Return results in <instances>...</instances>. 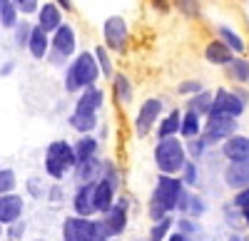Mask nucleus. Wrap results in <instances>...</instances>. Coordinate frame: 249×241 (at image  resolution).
Segmentation results:
<instances>
[{
  "instance_id": "f257e3e1",
  "label": "nucleus",
  "mask_w": 249,
  "mask_h": 241,
  "mask_svg": "<svg viewBox=\"0 0 249 241\" xmlns=\"http://www.w3.org/2000/svg\"><path fill=\"white\" fill-rule=\"evenodd\" d=\"M97 80H100V67L95 63V55L90 50H77V55L70 57L65 65L62 87L68 95H77L90 85H97Z\"/></svg>"
},
{
  "instance_id": "f03ea898",
  "label": "nucleus",
  "mask_w": 249,
  "mask_h": 241,
  "mask_svg": "<svg viewBox=\"0 0 249 241\" xmlns=\"http://www.w3.org/2000/svg\"><path fill=\"white\" fill-rule=\"evenodd\" d=\"M75 167V152H72V142L68 139H53L45 149V159H43V169L53 182H62L70 169Z\"/></svg>"
},
{
  "instance_id": "7ed1b4c3",
  "label": "nucleus",
  "mask_w": 249,
  "mask_h": 241,
  "mask_svg": "<svg viewBox=\"0 0 249 241\" xmlns=\"http://www.w3.org/2000/svg\"><path fill=\"white\" fill-rule=\"evenodd\" d=\"M77 55V30L70 23H62L55 32H50V50L45 63L53 67H65L68 60Z\"/></svg>"
},
{
  "instance_id": "20e7f679",
  "label": "nucleus",
  "mask_w": 249,
  "mask_h": 241,
  "mask_svg": "<svg viewBox=\"0 0 249 241\" xmlns=\"http://www.w3.org/2000/svg\"><path fill=\"white\" fill-rule=\"evenodd\" d=\"M187 162V152L184 142L179 137H167V139H157L155 145V167L160 174H172L177 177Z\"/></svg>"
},
{
  "instance_id": "39448f33",
  "label": "nucleus",
  "mask_w": 249,
  "mask_h": 241,
  "mask_svg": "<svg viewBox=\"0 0 249 241\" xmlns=\"http://www.w3.org/2000/svg\"><path fill=\"white\" fill-rule=\"evenodd\" d=\"M184 192V184L179 177H172V174H160L157 182H155V189H152V196L150 202L160 204L167 214H172L177 209V202Z\"/></svg>"
},
{
  "instance_id": "423d86ee",
  "label": "nucleus",
  "mask_w": 249,
  "mask_h": 241,
  "mask_svg": "<svg viewBox=\"0 0 249 241\" xmlns=\"http://www.w3.org/2000/svg\"><path fill=\"white\" fill-rule=\"evenodd\" d=\"M239 129V119L227 117V114H207L202 122V139L207 142V147L222 145L227 137L237 134Z\"/></svg>"
},
{
  "instance_id": "0eeeda50",
  "label": "nucleus",
  "mask_w": 249,
  "mask_h": 241,
  "mask_svg": "<svg viewBox=\"0 0 249 241\" xmlns=\"http://www.w3.org/2000/svg\"><path fill=\"white\" fill-rule=\"evenodd\" d=\"M130 43V28L122 15H110L102 23V45L110 52H124Z\"/></svg>"
},
{
  "instance_id": "6e6552de",
  "label": "nucleus",
  "mask_w": 249,
  "mask_h": 241,
  "mask_svg": "<svg viewBox=\"0 0 249 241\" xmlns=\"http://www.w3.org/2000/svg\"><path fill=\"white\" fill-rule=\"evenodd\" d=\"M127 216H130V199L127 196H115L112 207L100 216L102 229L110 239H120L127 229Z\"/></svg>"
},
{
  "instance_id": "1a4fd4ad",
  "label": "nucleus",
  "mask_w": 249,
  "mask_h": 241,
  "mask_svg": "<svg viewBox=\"0 0 249 241\" xmlns=\"http://www.w3.org/2000/svg\"><path fill=\"white\" fill-rule=\"evenodd\" d=\"M162 112H164V102H162V99H160V97H147V99L140 105L137 114H135V134H137L140 139L147 137V134L155 129V125L160 122Z\"/></svg>"
},
{
  "instance_id": "9d476101",
  "label": "nucleus",
  "mask_w": 249,
  "mask_h": 241,
  "mask_svg": "<svg viewBox=\"0 0 249 241\" xmlns=\"http://www.w3.org/2000/svg\"><path fill=\"white\" fill-rule=\"evenodd\" d=\"M244 112H247V105L242 102V99H239L232 90H227V87H217V90H214L210 114H227V117L239 119Z\"/></svg>"
},
{
  "instance_id": "9b49d317",
  "label": "nucleus",
  "mask_w": 249,
  "mask_h": 241,
  "mask_svg": "<svg viewBox=\"0 0 249 241\" xmlns=\"http://www.w3.org/2000/svg\"><path fill=\"white\" fill-rule=\"evenodd\" d=\"M92 236H95V219L75 214L62 219V241H92Z\"/></svg>"
},
{
  "instance_id": "f8f14e48",
  "label": "nucleus",
  "mask_w": 249,
  "mask_h": 241,
  "mask_svg": "<svg viewBox=\"0 0 249 241\" xmlns=\"http://www.w3.org/2000/svg\"><path fill=\"white\" fill-rule=\"evenodd\" d=\"M33 17H35V25H37L40 30H45L48 35L55 32L62 23H65V13H62V10L53 3V0L40 3V8H37V13H35Z\"/></svg>"
},
{
  "instance_id": "ddd939ff",
  "label": "nucleus",
  "mask_w": 249,
  "mask_h": 241,
  "mask_svg": "<svg viewBox=\"0 0 249 241\" xmlns=\"http://www.w3.org/2000/svg\"><path fill=\"white\" fill-rule=\"evenodd\" d=\"M92 192H95V182H85V184H77L72 196H70V207L75 216H95V207H92Z\"/></svg>"
},
{
  "instance_id": "4468645a",
  "label": "nucleus",
  "mask_w": 249,
  "mask_h": 241,
  "mask_svg": "<svg viewBox=\"0 0 249 241\" xmlns=\"http://www.w3.org/2000/svg\"><path fill=\"white\" fill-rule=\"evenodd\" d=\"M23 214H25V199L18 192L0 194V224L8 226L18 219H23Z\"/></svg>"
},
{
  "instance_id": "2eb2a0df",
  "label": "nucleus",
  "mask_w": 249,
  "mask_h": 241,
  "mask_svg": "<svg viewBox=\"0 0 249 241\" xmlns=\"http://www.w3.org/2000/svg\"><path fill=\"white\" fill-rule=\"evenodd\" d=\"M219 152L227 162H247L249 159V137L247 134H232L219 145Z\"/></svg>"
},
{
  "instance_id": "dca6fc26",
  "label": "nucleus",
  "mask_w": 249,
  "mask_h": 241,
  "mask_svg": "<svg viewBox=\"0 0 249 241\" xmlns=\"http://www.w3.org/2000/svg\"><path fill=\"white\" fill-rule=\"evenodd\" d=\"M222 179H224V187L232 189V192L249 187V159L247 162H227Z\"/></svg>"
},
{
  "instance_id": "f3484780",
  "label": "nucleus",
  "mask_w": 249,
  "mask_h": 241,
  "mask_svg": "<svg viewBox=\"0 0 249 241\" xmlns=\"http://www.w3.org/2000/svg\"><path fill=\"white\" fill-rule=\"evenodd\" d=\"M105 107V90L97 87V85H90L82 92H77V99H75V107L72 110H80V112H100Z\"/></svg>"
},
{
  "instance_id": "a211bd4d",
  "label": "nucleus",
  "mask_w": 249,
  "mask_h": 241,
  "mask_svg": "<svg viewBox=\"0 0 249 241\" xmlns=\"http://www.w3.org/2000/svg\"><path fill=\"white\" fill-rule=\"evenodd\" d=\"M48 50H50V35L45 30H40L35 23H33V30H30V37H28V45H25V52L40 63V60L48 57Z\"/></svg>"
},
{
  "instance_id": "6ab92c4d",
  "label": "nucleus",
  "mask_w": 249,
  "mask_h": 241,
  "mask_svg": "<svg viewBox=\"0 0 249 241\" xmlns=\"http://www.w3.org/2000/svg\"><path fill=\"white\" fill-rule=\"evenodd\" d=\"M100 172H102V159L100 157H92V159H85V162H75V167L70 169L75 184H85V182H97L100 179Z\"/></svg>"
},
{
  "instance_id": "aec40b11",
  "label": "nucleus",
  "mask_w": 249,
  "mask_h": 241,
  "mask_svg": "<svg viewBox=\"0 0 249 241\" xmlns=\"http://www.w3.org/2000/svg\"><path fill=\"white\" fill-rule=\"evenodd\" d=\"M68 127L75 129L77 134H92L97 127H100V117L95 112H80V110H72L68 114Z\"/></svg>"
},
{
  "instance_id": "412c9836",
  "label": "nucleus",
  "mask_w": 249,
  "mask_h": 241,
  "mask_svg": "<svg viewBox=\"0 0 249 241\" xmlns=\"http://www.w3.org/2000/svg\"><path fill=\"white\" fill-rule=\"evenodd\" d=\"M115 196H117V189L110 187L105 179H97V182H95V192H92V207H95V214H105V211L112 207Z\"/></svg>"
},
{
  "instance_id": "4be33fe9",
  "label": "nucleus",
  "mask_w": 249,
  "mask_h": 241,
  "mask_svg": "<svg viewBox=\"0 0 249 241\" xmlns=\"http://www.w3.org/2000/svg\"><path fill=\"white\" fill-rule=\"evenodd\" d=\"M72 152H75V162H85V159L100 157V139L95 134H80L72 142Z\"/></svg>"
},
{
  "instance_id": "5701e85b",
  "label": "nucleus",
  "mask_w": 249,
  "mask_h": 241,
  "mask_svg": "<svg viewBox=\"0 0 249 241\" xmlns=\"http://www.w3.org/2000/svg\"><path fill=\"white\" fill-rule=\"evenodd\" d=\"M110 82H112V95L120 105H132V99H135V85H132V80L124 75V72H115L110 77Z\"/></svg>"
},
{
  "instance_id": "b1692460",
  "label": "nucleus",
  "mask_w": 249,
  "mask_h": 241,
  "mask_svg": "<svg viewBox=\"0 0 249 241\" xmlns=\"http://www.w3.org/2000/svg\"><path fill=\"white\" fill-rule=\"evenodd\" d=\"M234 57V52L227 48L222 40H210V43H207V48H204V60L210 65H214V67H224L227 63H230V60Z\"/></svg>"
},
{
  "instance_id": "393cba45",
  "label": "nucleus",
  "mask_w": 249,
  "mask_h": 241,
  "mask_svg": "<svg viewBox=\"0 0 249 241\" xmlns=\"http://www.w3.org/2000/svg\"><path fill=\"white\" fill-rule=\"evenodd\" d=\"M224 75L230 77L234 85H249V57L234 55L230 63L224 65Z\"/></svg>"
},
{
  "instance_id": "a878e982",
  "label": "nucleus",
  "mask_w": 249,
  "mask_h": 241,
  "mask_svg": "<svg viewBox=\"0 0 249 241\" xmlns=\"http://www.w3.org/2000/svg\"><path fill=\"white\" fill-rule=\"evenodd\" d=\"M179 119H182V110H172L167 114H162L160 117V122L155 125V134L157 139H167V137H177L179 132Z\"/></svg>"
},
{
  "instance_id": "bb28decb",
  "label": "nucleus",
  "mask_w": 249,
  "mask_h": 241,
  "mask_svg": "<svg viewBox=\"0 0 249 241\" xmlns=\"http://www.w3.org/2000/svg\"><path fill=\"white\" fill-rule=\"evenodd\" d=\"M217 40H222V43L230 48L234 55H244L247 52V43L244 37L232 28V25H217Z\"/></svg>"
},
{
  "instance_id": "cd10ccee",
  "label": "nucleus",
  "mask_w": 249,
  "mask_h": 241,
  "mask_svg": "<svg viewBox=\"0 0 249 241\" xmlns=\"http://www.w3.org/2000/svg\"><path fill=\"white\" fill-rule=\"evenodd\" d=\"M202 134V117L190 112V110H184L182 112V119H179V132L177 137L179 139H192V137H199Z\"/></svg>"
},
{
  "instance_id": "c85d7f7f",
  "label": "nucleus",
  "mask_w": 249,
  "mask_h": 241,
  "mask_svg": "<svg viewBox=\"0 0 249 241\" xmlns=\"http://www.w3.org/2000/svg\"><path fill=\"white\" fill-rule=\"evenodd\" d=\"M212 95H214L212 90H199L197 95L187 97V110L204 119L207 114H210V107H212Z\"/></svg>"
},
{
  "instance_id": "c756f323",
  "label": "nucleus",
  "mask_w": 249,
  "mask_h": 241,
  "mask_svg": "<svg viewBox=\"0 0 249 241\" xmlns=\"http://www.w3.org/2000/svg\"><path fill=\"white\" fill-rule=\"evenodd\" d=\"M92 55H95V63H97V67H100V77H112L115 75V67H112V52L105 48V45H95V50H92Z\"/></svg>"
},
{
  "instance_id": "7c9ffc66",
  "label": "nucleus",
  "mask_w": 249,
  "mask_h": 241,
  "mask_svg": "<svg viewBox=\"0 0 249 241\" xmlns=\"http://www.w3.org/2000/svg\"><path fill=\"white\" fill-rule=\"evenodd\" d=\"M30 30H33V20H30V17H20L18 25L10 30V32H13V45H15L18 50H25L28 37H30Z\"/></svg>"
},
{
  "instance_id": "2f4dec72",
  "label": "nucleus",
  "mask_w": 249,
  "mask_h": 241,
  "mask_svg": "<svg viewBox=\"0 0 249 241\" xmlns=\"http://www.w3.org/2000/svg\"><path fill=\"white\" fill-rule=\"evenodd\" d=\"M177 177L182 179L184 189H195V187L199 184V164H197V162H192V159H187L184 167H182V172H179Z\"/></svg>"
},
{
  "instance_id": "473e14b6",
  "label": "nucleus",
  "mask_w": 249,
  "mask_h": 241,
  "mask_svg": "<svg viewBox=\"0 0 249 241\" xmlns=\"http://www.w3.org/2000/svg\"><path fill=\"white\" fill-rule=\"evenodd\" d=\"M184 152H187V159H192V162H199V159L210 152V147H207V142L199 137H192V139H184Z\"/></svg>"
},
{
  "instance_id": "72a5a7b5",
  "label": "nucleus",
  "mask_w": 249,
  "mask_h": 241,
  "mask_svg": "<svg viewBox=\"0 0 249 241\" xmlns=\"http://www.w3.org/2000/svg\"><path fill=\"white\" fill-rule=\"evenodd\" d=\"M18 20H20V13H18V8L13 5V0H5V3H3V8H0V28L10 32V30L18 25Z\"/></svg>"
},
{
  "instance_id": "f704fd0d",
  "label": "nucleus",
  "mask_w": 249,
  "mask_h": 241,
  "mask_svg": "<svg viewBox=\"0 0 249 241\" xmlns=\"http://www.w3.org/2000/svg\"><path fill=\"white\" fill-rule=\"evenodd\" d=\"M172 216L167 214L164 219H160V222H152V229H150V234H147V241H164L170 236V231H172Z\"/></svg>"
},
{
  "instance_id": "c9c22d12",
  "label": "nucleus",
  "mask_w": 249,
  "mask_h": 241,
  "mask_svg": "<svg viewBox=\"0 0 249 241\" xmlns=\"http://www.w3.org/2000/svg\"><path fill=\"white\" fill-rule=\"evenodd\" d=\"M18 189V174L13 167H0V194H10Z\"/></svg>"
},
{
  "instance_id": "e433bc0d",
  "label": "nucleus",
  "mask_w": 249,
  "mask_h": 241,
  "mask_svg": "<svg viewBox=\"0 0 249 241\" xmlns=\"http://www.w3.org/2000/svg\"><path fill=\"white\" fill-rule=\"evenodd\" d=\"M204 214H207V202H204V196L190 192V202H187V214H184V216L199 219V216H204Z\"/></svg>"
},
{
  "instance_id": "4c0bfd02",
  "label": "nucleus",
  "mask_w": 249,
  "mask_h": 241,
  "mask_svg": "<svg viewBox=\"0 0 249 241\" xmlns=\"http://www.w3.org/2000/svg\"><path fill=\"white\" fill-rule=\"evenodd\" d=\"M100 179H105V182L115 189H120V172H117V164L110 162V159H105L102 162V172H100Z\"/></svg>"
},
{
  "instance_id": "58836bf2",
  "label": "nucleus",
  "mask_w": 249,
  "mask_h": 241,
  "mask_svg": "<svg viewBox=\"0 0 249 241\" xmlns=\"http://www.w3.org/2000/svg\"><path fill=\"white\" fill-rule=\"evenodd\" d=\"M172 3L184 17H199V13H202L199 0H172Z\"/></svg>"
},
{
  "instance_id": "ea45409f",
  "label": "nucleus",
  "mask_w": 249,
  "mask_h": 241,
  "mask_svg": "<svg viewBox=\"0 0 249 241\" xmlns=\"http://www.w3.org/2000/svg\"><path fill=\"white\" fill-rule=\"evenodd\" d=\"M40 3H43V0H13V5L18 8L20 17H33L37 13Z\"/></svg>"
},
{
  "instance_id": "a19ab883",
  "label": "nucleus",
  "mask_w": 249,
  "mask_h": 241,
  "mask_svg": "<svg viewBox=\"0 0 249 241\" xmlns=\"http://www.w3.org/2000/svg\"><path fill=\"white\" fill-rule=\"evenodd\" d=\"M25 231H28V224L23 222V219H18V222H13V224H8V226H5L3 236H8L10 241H20V239L25 236Z\"/></svg>"
},
{
  "instance_id": "79ce46f5",
  "label": "nucleus",
  "mask_w": 249,
  "mask_h": 241,
  "mask_svg": "<svg viewBox=\"0 0 249 241\" xmlns=\"http://www.w3.org/2000/svg\"><path fill=\"white\" fill-rule=\"evenodd\" d=\"M177 229L179 234H199L202 231V224H199V219H192V216H182L179 222H177Z\"/></svg>"
},
{
  "instance_id": "37998d69",
  "label": "nucleus",
  "mask_w": 249,
  "mask_h": 241,
  "mask_svg": "<svg viewBox=\"0 0 249 241\" xmlns=\"http://www.w3.org/2000/svg\"><path fill=\"white\" fill-rule=\"evenodd\" d=\"M25 187H28V194H30L33 199H45L48 187L43 184V179H40V177H30L28 182H25Z\"/></svg>"
},
{
  "instance_id": "c03bdc74",
  "label": "nucleus",
  "mask_w": 249,
  "mask_h": 241,
  "mask_svg": "<svg viewBox=\"0 0 249 241\" xmlns=\"http://www.w3.org/2000/svg\"><path fill=\"white\" fill-rule=\"evenodd\" d=\"M199 90H204V85L199 82V80H184V82H179V87H177V92H179L182 97H192V95H197Z\"/></svg>"
},
{
  "instance_id": "a18cd8bd",
  "label": "nucleus",
  "mask_w": 249,
  "mask_h": 241,
  "mask_svg": "<svg viewBox=\"0 0 249 241\" xmlns=\"http://www.w3.org/2000/svg\"><path fill=\"white\" fill-rule=\"evenodd\" d=\"M45 199L53 202V204H60L62 199H65V187H62V182H53L48 187V192H45Z\"/></svg>"
},
{
  "instance_id": "49530a36",
  "label": "nucleus",
  "mask_w": 249,
  "mask_h": 241,
  "mask_svg": "<svg viewBox=\"0 0 249 241\" xmlns=\"http://www.w3.org/2000/svg\"><path fill=\"white\" fill-rule=\"evenodd\" d=\"M247 204H249V187L234 192V196H232V207H234V209H242V207H247Z\"/></svg>"
},
{
  "instance_id": "de8ad7c7",
  "label": "nucleus",
  "mask_w": 249,
  "mask_h": 241,
  "mask_svg": "<svg viewBox=\"0 0 249 241\" xmlns=\"http://www.w3.org/2000/svg\"><path fill=\"white\" fill-rule=\"evenodd\" d=\"M147 214H150V219H152V222H160V219H164V216H167V211H164L160 204H155V202H150V207H147Z\"/></svg>"
},
{
  "instance_id": "09e8293b",
  "label": "nucleus",
  "mask_w": 249,
  "mask_h": 241,
  "mask_svg": "<svg viewBox=\"0 0 249 241\" xmlns=\"http://www.w3.org/2000/svg\"><path fill=\"white\" fill-rule=\"evenodd\" d=\"M53 3H55L62 13H72V10H75V0H53Z\"/></svg>"
},
{
  "instance_id": "8fccbe9b",
  "label": "nucleus",
  "mask_w": 249,
  "mask_h": 241,
  "mask_svg": "<svg viewBox=\"0 0 249 241\" xmlns=\"http://www.w3.org/2000/svg\"><path fill=\"white\" fill-rule=\"evenodd\" d=\"M13 70H15V60H5V63L0 65V77H8V75H13Z\"/></svg>"
},
{
  "instance_id": "3c124183",
  "label": "nucleus",
  "mask_w": 249,
  "mask_h": 241,
  "mask_svg": "<svg viewBox=\"0 0 249 241\" xmlns=\"http://www.w3.org/2000/svg\"><path fill=\"white\" fill-rule=\"evenodd\" d=\"M232 92H234V95H237V97L242 99V102H244V105H249V92H247L244 87H234Z\"/></svg>"
},
{
  "instance_id": "603ef678",
  "label": "nucleus",
  "mask_w": 249,
  "mask_h": 241,
  "mask_svg": "<svg viewBox=\"0 0 249 241\" xmlns=\"http://www.w3.org/2000/svg\"><path fill=\"white\" fill-rule=\"evenodd\" d=\"M152 5H155L157 10H162V13L170 10V3H167V0H152Z\"/></svg>"
},
{
  "instance_id": "864d4df0",
  "label": "nucleus",
  "mask_w": 249,
  "mask_h": 241,
  "mask_svg": "<svg viewBox=\"0 0 249 241\" xmlns=\"http://www.w3.org/2000/svg\"><path fill=\"white\" fill-rule=\"evenodd\" d=\"M164 241H190V239H187L184 234H179V231H175V234H170V236L164 239Z\"/></svg>"
},
{
  "instance_id": "5fc2aeb1",
  "label": "nucleus",
  "mask_w": 249,
  "mask_h": 241,
  "mask_svg": "<svg viewBox=\"0 0 249 241\" xmlns=\"http://www.w3.org/2000/svg\"><path fill=\"white\" fill-rule=\"evenodd\" d=\"M239 211H242V219H244V222L249 224V204H247V207H242Z\"/></svg>"
},
{
  "instance_id": "6e6d98bb",
  "label": "nucleus",
  "mask_w": 249,
  "mask_h": 241,
  "mask_svg": "<svg viewBox=\"0 0 249 241\" xmlns=\"http://www.w3.org/2000/svg\"><path fill=\"white\" fill-rule=\"evenodd\" d=\"M227 241H249V239H242V236H237V234H232L230 239H227Z\"/></svg>"
},
{
  "instance_id": "4d7b16f0",
  "label": "nucleus",
  "mask_w": 249,
  "mask_h": 241,
  "mask_svg": "<svg viewBox=\"0 0 249 241\" xmlns=\"http://www.w3.org/2000/svg\"><path fill=\"white\" fill-rule=\"evenodd\" d=\"M92 241H110V239H107V236H100V234H97V236H92Z\"/></svg>"
},
{
  "instance_id": "13d9d810",
  "label": "nucleus",
  "mask_w": 249,
  "mask_h": 241,
  "mask_svg": "<svg viewBox=\"0 0 249 241\" xmlns=\"http://www.w3.org/2000/svg\"><path fill=\"white\" fill-rule=\"evenodd\" d=\"M3 231H5V226H3V224H0V239H3Z\"/></svg>"
},
{
  "instance_id": "bf43d9fd",
  "label": "nucleus",
  "mask_w": 249,
  "mask_h": 241,
  "mask_svg": "<svg viewBox=\"0 0 249 241\" xmlns=\"http://www.w3.org/2000/svg\"><path fill=\"white\" fill-rule=\"evenodd\" d=\"M33 241H45V239H33Z\"/></svg>"
},
{
  "instance_id": "052dcab7",
  "label": "nucleus",
  "mask_w": 249,
  "mask_h": 241,
  "mask_svg": "<svg viewBox=\"0 0 249 241\" xmlns=\"http://www.w3.org/2000/svg\"><path fill=\"white\" fill-rule=\"evenodd\" d=\"M3 3H5V0H0V8H3Z\"/></svg>"
},
{
  "instance_id": "680f3d73",
  "label": "nucleus",
  "mask_w": 249,
  "mask_h": 241,
  "mask_svg": "<svg viewBox=\"0 0 249 241\" xmlns=\"http://www.w3.org/2000/svg\"><path fill=\"white\" fill-rule=\"evenodd\" d=\"M137 241H147V239H137Z\"/></svg>"
},
{
  "instance_id": "e2e57ef3",
  "label": "nucleus",
  "mask_w": 249,
  "mask_h": 241,
  "mask_svg": "<svg viewBox=\"0 0 249 241\" xmlns=\"http://www.w3.org/2000/svg\"><path fill=\"white\" fill-rule=\"evenodd\" d=\"M110 241H120V239H110Z\"/></svg>"
}]
</instances>
